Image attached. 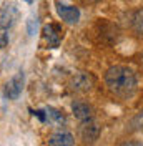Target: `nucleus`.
Wrapping results in <instances>:
<instances>
[{
	"label": "nucleus",
	"instance_id": "obj_1",
	"mask_svg": "<svg viewBox=\"0 0 143 146\" xmlns=\"http://www.w3.org/2000/svg\"><path fill=\"white\" fill-rule=\"evenodd\" d=\"M105 85L118 98H130L136 90V75L128 66L115 65L105 73Z\"/></svg>",
	"mask_w": 143,
	"mask_h": 146
},
{
	"label": "nucleus",
	"instance_id": "obj_2",
	"mask_svg": "<svg viewBox=\"0 0 143 146\" xmlns=\"http://www.w3.org/2000/svg\"><path fill=\"white\" fill-rule=\"evenodd\" d=\"M23 83H25V76L23 73L18 72L15 73L9 82L5 83V88H3V95L9 98V100H17L20 96V93L23 90Z\"/></svg>",
	"mask_w": 143,
	"mask_h": 146
},
{
	"label": "nucleus",
	"instance_id": "obj_3",
	"mask_svg": "<svg viewBox=\"0 0 143 146\" xmlns=\"http://www.w3.org/2000/svg\"><path fill=\"white\" fill-rule=\"evenodd\" d=\"M18 18V10L15 7V3H10L7 2L2 9H0V28H10L15 20Z\"/></svg>",
	"mask_w": 143,
	"mask_h": 146
},
{
	"label": "nucleus",
	"instance_id": "obj_4",
	"mask_svg": "<svg viewBox=\"0 0 143 146\" xmlns=\"http://www.w3.org/2000/svg\"><path fill=\"white\" fill-rule=\"evenodd\" d=\"M100 136V126L95 123V121H83L80 126V138L83 139V143L87 145H92L95 143Z\"/></svg>",
	"mask_w": 143,
	"mask_h": 146
},
{
	"label": "nucleus",
	"instance_id": "obj_5",
	"mask_svg": "<svg viewBox=\"0 0 143 146\" xmlns=\"http://www.w3.org/2000/svg\"><path fill=\"white\" fill-rule=\"evenodd\" d=\"M70 86H72V90L77 91V93H87V91H90L92 86H93V78L90 76L88 73L80 72L72 78Z\"/></svg>",
	"mask_w": 143,
	"mask_h": 146
},
{
	"label": "nucleus",
	"instance_id": "obj_6",
	"mask_svg": "<svg viewBox=\"0 0 143 146\" xmlns=\"http://www.w3.org/2000/svg\"><path fill=\"white\" fill-rule=\"evenodd\" d=\"M57 13L60 15L63 22H67V23H77L78 20H80V10L77 9V7H70V5H63V3H57Z\"/></svg>",
	"mask_w": 143,
	"mask_h": 146
},
{
	"label": "nucleus",
	"instance_id": "obj_7",
	"mask_svg": "<svg viewBox=\"0 0 143 146\" xmlns=\"http://www.w3.org/2000/svg\"><path fill=\"white\" fill-rule=\"evenodd\" d=\"M72 111H73V115H75V118L78 119V121H90L92 116H93V110L90 105L87 103H83V101H73L72 103Z\"/></svg>",
	"mask_w": 143,
	"mask_h": 146
},
{
	"label": "nucleus",
	"instance_id": "obj_8",
	"mask_svg": "<svg viewBox=\"0 0 143 146\" xmlns=\"http://www.w3.org/2000/svg\"><path fill=\"white\" fill-rule=\"evenodd\" d=\"M75 139L68 131H55L48 138V146H73Z\"/></svg>",
	"mask_w": 143,
	"mask_h": 146
},
{
	"label": "nucleus",
	"instance_id": "obj_9",
	"mask_svg": "<svg viewBox=\"0 0 143 146\" xmlns=\"http://www.w3.org/2000/svg\"><path fill=\"white\" fill-rule=\"evenodd\" d=\"M43 38L48 42V46H58L60 43V35H58V27L57 25H45L43 27Z\"/></svg>",
	"mask_w": 143,
	"mask_h": 146
},
{
	"label": "nucleus",
	"instance_id": "obj_10",
	"mask_svg": "<svg viewBox=\"0 0 143 146\" xmlns=\"http://www.w3.org/2000/svg\"><path fill=\"white\" fill-rule=\"evenodd\" d=\"M132 25H133V30H135V32H136L140 36H143V9L136 10V12L133 13Z\"/></svg>",
	"mask_w": 143,
	"mask_h": 146
},
{
	"label": "nucleus",
	"instance_id": "obj_11",
	"mask_svg": "<svg viewBox=\"0 0 143 146\" xmlns=\"http://www.w3.org/2000/svg\"><path fill=\"white\" fill-rule=\"evenodd\" d=\"M47 119L48 121H57V123H65V116H63L60 111H57L53 108H47Z\"/></svg>",
	"mask_w": 143,
	"mask_h": 146
},
{
	"label": "nucleus",
	"instance_id": "obj_12",
	"mask_svg": "<svg viewBox=\"0 0 143 146\" xmlns=\"http://www.w3.org/2000/svg\"><path fill=\"white\" fill-rule=\"evenodd\" d=\"M130 128H132V129H140V128H143V111H140V113L132 119Z\"/></svg>",
	"mask_w": 143,
	"mask_h": 146
},
{
	"label": "nucleus",
	"instance_id": "obj_13",
	"mask_svg": "<svg viewBox=\"0 0 143 146\" xmlns=\"http://www.w3.org/2000/svg\"><path fill=\"white\" fill-rule=\"evenodd\" d=\"M37 27H38V22H37V18L30 17L27 20V30H28V35H35L37 33Z\"/></svg>",
	"mask_w": 143,
	"mask_h": 146
},
{
	"label": "nucleus",
	"instance_id": "obj_14",
	"mask_svg": "<svg viewBox=\"0 0 143 146\" xmlns=\"http://www.w3.org/2000/svg\"><path fill=\"white\" fill-rule=\"evenodd\" d=\"M7 45H9V35H7L5 28H0V50L5 48Z\"/></svg>",
	"mask_w": 143,
	"mask_h": 146
},
{
	"label": "nucleus",
	"instance_id": "obj_15",
	"mask_svg": "<svg viewBox=\"0 0 143 146\" xmlns=\"http://www.w3.org/2000/svg\"><path fill=\"white\" fill-rule=\"evenodd\" d=\"M120 146H143V145L138 143V141H125L123 145H120Z\"/></svg>",
	"mask_w": 143,
	"mask_h": 146
},
{
	"label": "nucleus",
	"instance_id": "obj_16",
	"mask_svg": "<svg viewBox=\"0 0 143 146\" xmlns=\"http://www.w3.org/2000/svg\"><path fill=\"white\" fill-rule=\"evenodd\" d=\"M82 3H95V2H98V0H80Z\"/></svg>",
	"mask_w": 143,
	"mask_h": 146
},
{
	"label": "nucleus",
	"instance_id": "obj_17",
	"mask_svg": "<svg viewBox=\"0 0 143 146\" xmlns=\"http://www.w3.org/2000/svg\"><path fill=\"white\" fill-rule=\"evenodd\" d=\"M25 2H27V3H33V2H35V0H25Z\"/></svg>",
	"mask_w": 143,
	"mask_h": 146
}]
</instances>
